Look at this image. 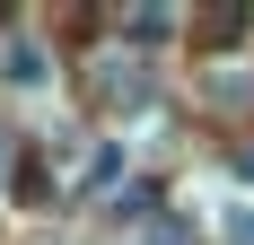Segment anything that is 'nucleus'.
<instances>
[{"instance_id": "f257e3e1", "label": "nucleus", "mask_w": 254, "mask_h": 245, "mask_svg": "<svg viewBox=\"0 0 254 245\" xmlns=\"http://www.w3.org/2000/svg\"><path fill=\"white\" fill-rule=\"evenodd\" d=\"M0 79H9V88H26V97H44V88H53V53L35 44V35H18V44L0 53Z\"/></svg>"}, {"instance_id": "f03ea898", "label": "nucleus", "mask_w": 254, "mask_h": 245, "mask_svg": "<svg viewBox=\"0 0 254 245\" xmlns=\"http://www.w3.org/2000/svg\"><path fill=\"white\" fill-rule=\"evenodd\" d=\"M123 35L158 44V35H176V9H123Z\"/></svg>"}, {"instance_id": "7ed1b4c3", "label": "nucleus", "mask_w": 254, "mask_h": 245, "mask_svg": "<svg viewBox=\"0 0 254 245\" xmlns=\"http://www.w3.org/2000/svg\"><path fill=\"white\" fill-rule=\"evenodd\" d=\"M219 237H228V245H254V201H219Z\"/></svg>"}, {"instance_id": "20e7f679", "label": "nucleus", "mask_w": 254, "mask_h": 245, "mask_svg": "<svg viewBox=\"0 0 254 245\" xmlns=\"http://www.w3.org/2000/svg\"><path fill=\"white\" fill-rule=\"evenodd\" d=\"M114 175H123V149L105 140V149H97V158H88V175H79V184H88V193H105V184H114Z\"/></svg>"}]
</instances>
